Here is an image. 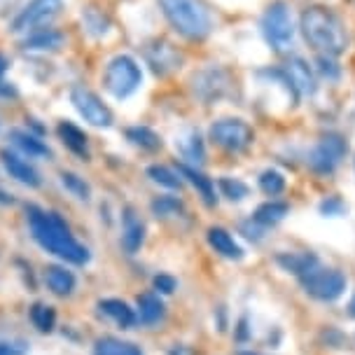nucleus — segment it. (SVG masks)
Returning <instances> with one entry per match:
<instances>
[{"instance_id": "f257e3e1", "label": "nucleus", "mask_w": 355, "mask_h": 355, "mask_svg": "<svg viewBox=\"0 0 355 355\" xmlns=\"http://www.w3.org/2000/svg\"><path fill=\"white\" fill-rule=\"evenodd\" d=\"M26 215H28L31 234H33V239L37 241L40 248L78 266L89 262V257H92L89 250L80 241H75L71 230H68V225L61 220V215L42 211V208H37V206H28Z\"/></svg>"}, {"instance_id": "f03ea898", "label": "nucleus", "mask_w": 355, "mask_h": 355, "mask_svg": "<svg viewBox=\"0 0 355 355\" xmlns=\"http://www.w3.org/2000/svg\"><path fill=\"white\" fill-rule=\"evenodd\" d=\"M302 31L306 42L313 44L320 54L339 56L346 49V28L332 10L313 5L302 15Z\"/></svg>"}, {"instance_id": "7ed1b4c3", "label": "nucleus", "mask_w": 355, "mask_h": 355, "mask_svg": "<svg viewBox=\"0 0 355 355\" xmlns=\"http://www.w3.org/2000/svg\"><path fill=\"white\" fill-rule=\"evenodd\" d=\"M168 24L187 40H204L213 31V15L204 0H159Z\"/></svg>"}, {"instance_id": "20e7f679", "label": "nucleus", "mask_w": 355, "mask_h": 355, "mask_svg": "<svg viewBox=\"0 0 355 355\" xmlns=\"http://www.w3.org/2000/svg\"><path fill=\"white\" fill-rule=\"evenodd\" d=\"M103 85L107 92L119 101L133 96L143 85V71H141V66H138V61L129 54L112 56L105 66Z\"/></svg>"}, {"instance_id": "39448f33", "label": "nucleus", "mask_w": 355, "mask_h": 355, "mask_svg": "<svg viewBox=\"0 0 355 355\" xmlns=\"http://www.w3.org/2000/svg\"><path fill=\"white\" fill-rule=\"evenodd\" d=\"M300 281L304 285V290L320 302L339 300L346 290V276L337 269H325V266H320L318 259H315L304 274H300Z\"/></svg>"}, {"instance_id": "423d86ee", "label": "nucleus", "mask_w": 355, "mask_h": 355, "mask_svg": "<svg viewBox=\"0 0 355 355\" xmlns=\"http://www.w3.org/2000/svg\"><path fill=\"white\" fill-rule=\"evenodd\" d=\"M262 35L269 47H274L276 52L290 47L295 37V26H293V15H290L288 5L285 3H271L266 8L262 17Z\"/></svg>"}, {"instance_id": "0eeeda50", "label": "nucleus", "mask_w": 355, "mask_h": 355, "mask_svg": "<svg viewBox=\"0 0 355 355\" xmlns=\"http://www.w3.org/2000/svg\"><path fill=\"white\" fill-rule=\"evenodd\" d=\"M208 133H211V141L227 152H243L255 141V133L243 119H218Z\"/></svg>"}, {"instance_id": "6e6552de", "label": "nucleus", "mask_w": 355, "mask_h": 355, "mask_svg": "<svg viewBox=\"0 0 355 355\" xmlns=\"http://www.w3.org/2000/svg\"><path fill=\"white\" fill-rule=\"evenodd\" d=\"M63 8V0H31L12 21V33H31L42 26H47Z\"/></svg>"}, {"instance_id": "1a4fd4ad", "label": "nucleus", "mask_w": 355, "mask_h": 355, "mask_svg": "<svg viewBox=\"0 0 355 355\" xmlns=\"http://www.w3.org/2000/svg\"><path fill=\"white\" fill-rule=\"evenodd\" d=\"M346 141L337 133H329V136L320 138L318 145L311 150L309 155V166L315 171V173H332L334 168L339 166L341 159L346 157Z\"/></svg>"}, {"instance_id": "9d476101", "label": "nucleus", "mask_w": 355, "mask_h": 355, "mask_svg": "<svg viewBox=\"0 0 355 355\" xmlns=\"http://www.w3.org/2000/svg\"><path fill=\"white\" fill-rule=\"evenodd\" d=\"M71 103L75 105V110L85 117V122H89L92 126H110L112 124L110 107H107L92 89L75 85L71 89Z\"/></svg>"}, {"instance_id": "9b49d317", "label": "nucleus", "mask_w": 355, "mask_h": 355, "mask_svg": "<svg viewBox=\"0 0 355 355\" xmlns=\"http://www.w3.org/2000/svg\"><path fill=\"white\" fill-rule=\"evenodd\" d=\"M285 80H288L290 89L297 94V98H309L315 94V75L309 68V63L300 59V56H293V59L285 61Z\"/></svg>"}, {"instance_id": "f8f14e48", "label": "nucleus", "mask_w": 355, "mask_h": 355, "mask_svg": "<svg viewBox=\"0 0 355 355\" xmlns=\"http://www.w3.org/2000/svg\"><path fill=\"white\" fill-rule=\"evenodd\" d=\"M192 85H194L196 96L204 101H213V98H220L222 94L227 92L230 75L225 71H220V68H208V71H201L199 75H194Z\"/></svg>"}, {"instance_id": "ddd939ff", "label": "nucleus", "mask_w": 355, "mask_h": 355, "mask_svg": "<svg viewBox=\"0 0 355 355\" xmlns=\"http://www.w3.org/2000/svg\"><path fill=\"white\" fill-rule=\"evenodd\" d=\"M0 162H3V166L10 173V178H15V180L21 182V185H26V187H40L42 185V178H40V173H37V168L33 166V164H28L24 157H19L10 150H3L0 152Z\"/></svg>"}, {"instance_id": "4468645a", "label": "nucleus", "mask_w": 355, "mask_h": 355, "mask_svg": "<svg viewBox=\"0 0 355 355\" xmlns=\"http://www.w3.org/2000/svg\"><path fill=\"white\" fill-rule=\"evenodd\" d=\"M145 56H148V63L152 66V71L157 75H168L173 73L175 68H180L182 56L180 52L168 42H155L145 49Z\"/></svg>"}, {"instance_id": "2eb2a0df", "label": "nucleus", "mask_w": 355, "mask_h": 355, "mask_svg": "<svg viewBox=\"0 0 355 355\" xmlns=\"http://www.w3.org/2000/svg\"><path fill=\"white\" fill-rule=\"evenodd\" d=\"M145 241V225L133 208H124L122 215V245L129 255H136Z\"/></svg>"}, {"instance_id": "dca6fc26", "label": "nucleus", "mask_w": 355, "mask_h": 355, "mask_svg": "<svg viewBox=\"0 0 355 355\" xmlns=\"http://www.w3.org/2000/svg\"><path fill=\"white\" fill-rule=\"evenodd\" d=\"M10 141L17 145L24 155H28L31 159H47L52 157V150L47 148V143L40 141L37 136H33L31 131H24V129H12L10 131Z\"/></svg>"}, {"instance_id": "f3484780", "label": "nucleus", "mask_w": 355, "mask_h": 355, "mask_svg": "<svg viewBox=\"0 0 355 355\" xmlns=\"http://www.w3.org/2000/svg\"><path fill=\"white\" fill-rule=\"evenodd\" d=\"M63 44V33L54 28H37L31 31L26 40L21 42L24 49H31V52H54Z\"/></svg>"}, {"instance_id": "a211bd4d", "label": "nucleus", "mask_w": 355, "mask_h": 355, "mask_svg": "<svg viewBox=\"0 0 355 355\" xmlns=\"http://www.w3.org/2000/svg\"><path fill=\"white\" fill-rule=\"evenodd\" d=\"M44 283H47V288L59 297L73 295V290H75V276L66 266H56V264L47 266V269H44Z\"/></svg>"}, {"instance_id": "6ab92c4d", "label": "nucleus", "mask_w": 355, "mask_h": 355, "mask_svg": "<svg viewBox=\"0 0 355 355\" xmlns=\"http://www.w3.org/2000/svg\"><path fill=\"white\" fill-rule=\"evenodd\" d=\"M208 243L213 245L215 252H220V255L227 259L243 257V248H241L236 241L232 239V234L227 230H222V227H211V230H208Z\"/></svg>"}, {"instance_id": "aec40b11", "label": "nucleus", "mask_w": 355, "mask_h": 355, "mask_svg": "<svg viewBox=\"0 0 355 355\" xmlns=\"http://www.w3.org/2000/svg\"><path fill=\"white\" fill-rule=\"evenodd\" d=\"M56 133H59V138H61L63 145H66L68 150L75 152V155L82 157V159H87V157H89V145H87L85 131L78 129L73 122H61L59 126H56Z\"/></svg>"}, {"instance_id": "412c9836", "label": "nucleus", "mask_w": 355, "mask_h": 355, "mask_svg": "<svg viewBox=\"0 0 355 355\" xmlns=\"http://www.w3.org/2000/svg\"><path fill=\"white\" fill-rule=\"evenodd\" d=\"M98 309H101V313L107 315L110 320H115L117 325L124 327V329L133 327V322H136V313H133V309L122 300H103V302H98Z\"/></svg>"}, {"instance_id": "4be33fe9", "label": "nucleus", "mask_w": 355, "mask_h": 355, "mask_svg": "<svg viewBox=\"0 0 355 355\" xmlns=\"http://www.w3.org/2000/svg\"><path fill=\"white\" fill-rule=\"evenodd\" d=\"M164 313H166V306L157 295L145 293L138 297V315H141L145 325H157L164 318Z\"/></svg>"}, {"instance_id": "5701e85b", "label": "nucleus", "mask_w": 355, "mask_h": 355, "mask_svg": "<svg viewBox=\"0 0 355 355\" xmlns=\"http://www.w3.org/2000/svg\"><path fill=\"white\" fill-rule=\"evenodd\" d=\"M178 148H180L182 159L192 162L196 166H201V164L206 162V150H204V143H201L199 131H187L185 136L178 141Z\"/></svg>"}, {"instance_id": "b1692460", "label": "nucleus", "mask_w": 355, "mask_h": 355, "mask_svg": "<svg viewBox=\"0 0 355 355\" xmlns=\"http://www.w3.org/2000/svg\"><path fill=\"white\" fill-rule=\"evenodd\" d=\"M180 175H185L192 185L199 189V194L204 196V201L208 206H213L215 204V187H213V182H211V178H206L201 171H196L194 166H187V164H180Z\"/></svg>"}, {"instance_id": "393cba45", "label": "nucleus", "mask_w": 355, "mask_h": 355, "mask_svg": "<svg viewBox=\"0 0 355 355\" xmlns=\"http://www.w3.org/2000/svg\"><path fill=\"white\" fill-rule=\"evenodd\" d=\"M94 355H143L141 348L131 341H122L115 337H103L94 346Z\"/></svg>"}, {"instance_id": "a878e982", "label": "nucleus", "mask_w": 355, "mask_h": 355, "mask_svg": "<svg viewBox=\"0 0 355 355\" xmlns=\"http://www.w3.org/2000/svg\"><path fill=\"white\" fill-rule=\"evenodd\" d=\"M288 211H290L288 204H281V201H266V204H262L255 211L252 220L262 227H271V225H278V222L288 215Z\"/></svg>"}, {"instance_id": "bb28decb", "label": "nucleus", "mask_w": 355, "mask_h": 355, "mask_svg": "<svg viewBox=\"0 0 355 355\" xmlns=\"http://www.w3.org/2000/svg\"><path fill=\"white\" fill-rule=\"evenodd\" d=\"M126 138L148 152H157L162 148V138L152 129H148V126H131V129H126Z\"/></svg>"}, {"instance_id": "cd10ccee", "label": "nucleus", "mask_w": 355, "mask_h": 355, "mask_svg": "<svg viewBox=\"0 0 355 355\" xmlns=\"http://www.w3.org/2000/svg\"><path fill=\"white\" fill-rule=\"evenodd\" d=\"M31 320H33V325L40 329V332H52L56 325V313L47 304H33V309H31Z\"/></svg>"}, {"instance_id": "c85d7f7f", "label": "nucleus", "mask_w": 355, "mask_h": 355, "mask_svg": "<svg viewBox=\"0 0 355 355\" xmlns=\"http://www.w3.org/2000/svg\"><path fill=\"white\" fill-rule=\"evenodd\" d=\"M61 185L82 201H89V196H92V187L85 182V178H80L78 173H71V171H63L61 173Z\"/></svg>"}, {"instance_id": "c756f323", "label": "nucleus", "mask_w": 355, "mask_h": 355, "mask_svg": "<svg viewBox=\"0 0 355 355\" xmlns=\"http://www.w3.org/2000/svg\"><path fill=\"white\" fill-rule=\"evenodd\" d=\"M152 213H155L157 218H173V215L185 213V206H182V201H178L175 196H159V199L152 201Z\"/></svg>"}, {"instance_id": "7c9ffc66", "label": "nucleus", "mask_w": 355, "mask_h": 355, "mask_svg": "<svg viewBox=\"0 0 355 355\" xmlns=\"http://www.w3.org/2000/svg\"><path fill=\"white\" fill-rule=\"evenodd\" d=\"M148 175L152 178V182H157V185H162V187H168V189H180L182 187V180L178 178V173H173V171L166 168V166H159V164L150 166Z\"/></svg>"}, {"instance_id": "2f4dec72", "label": "nucleus", "mask_w": 355, "mask_h": 355, "mask_svg": "<svg viewBox=\"0 0 355 355\" xmlns=\"http://www.w3.org/2000/svg\"><path fill=\"white\" fill-rule=\"evenodd\" d=\"M313 262H315V257L309 255V252H300V255H281V257H278V264H283V269L293 271L295 276L304 274V271H306Z\"/></svg>"}, {"instance_id": "473e14b6", "label": "nucleus", "mask_w": 355, "mask_h": 355, "mask_svg": "<svg viewBox=\"0 0 355 355\" xmlns=\"http://www.w3.org/2000/svg\"><path fill=\"white\" fill-rule=\"evenodd\" d=\"M220 189H222V194H225L230 201L245 199L248 192H250L248 185H245V182H241V180H236V178H220Z\"/></svg>"}, {"instance_id": "72a5a7b5", "label": "nucleus", "mask_w": 355, "mask_h": 355, "mask_svg": "<svg viewBox=\"0 0 355 355\" xmlns=\"http://www.w3.org/2000/svg\"><path fill=\"white\" fill-rule=\"evenodd\" d=\"M259 187H262L264 194L276 196L285 189V178L278 173V171H264V173L259 175Z\"/></svg>"}, {"instance_id": "f704fd0d", "label": "nucleus", "mask_w": 355, "mask_h": 355, "mask_svg": "<svg viewBox=\"0 0 355 355\" xmlns=\"http://www.w3.org/2000/svg\"><path fill=\"white\" fill-rule=\"evenodd\" d=\"M82 19H85L89 33L94 35H103L107 31V19L103 17V12H98L96 8H87L85 15H82Z\"/></svg>"}, {"instance_id": "c9c22d12", "label": "nucleus", "mask_w": 355, "mask_h": 355, "mask_svg": "<svg viewBox=\"0 0 355 355\" xmlns=\"http://www.w3.org/2000/svg\"><path fill=\"white\" fill-rule=\"evenodd\" d=\"M0 355H26V344L0 337Z\"/></svg>"}, {"instance_id": "e433bc0d", "label": "nucleus", "mask_w": 355, "mask_h": 355, "mask_svg": "<svg viewBox=\"0 0 355 355\" xmlns=\"http://www.w3.org/2000/svg\"><path fill=\"white\" fill-rule=\"evenodd\" d=\"M155 288L159 290V293H164V295H171L175 290V278H171V276H157L155 278Z\"/></svg>"}, {"instance_id": "4c0bfd02", "label": "nucleus", "mask_w": 355, "mask_h": 355, "mask_svg": "<svg viewBox=\"0 0 355 355\" xmlns=\"http://www.w3.org/2000/svg\"><path fill=\"white\" fill-rule=\"evenodd\" d=\"M320 211L325 215H339L344 211V204H341V201H325V204L320 206Z\"/></svg>"}, {"instance_id": "58836bf2", "label": "nucleus", "mask_w": 355, "mask_h": 355, "mask_svg": "<svg viewBox=\"0 0 355 355\" xmlns=\"http://www.w3.org/2000/svg\"><path fill=\"white\" fill-rule=\"evenodd\" d=\"M15 96H17V89L10 82L0 80V98H15Z\"/></svg>"}, {"instance_id": "ea45409f", "label": "nucleus", "mask_w": 355, "mask_h": 355, "mask_svg": "<svg viewBox=\"0 0 355 355\" xmlns=\"http://www.w3.org/2000/svg\"><path fill=\"white\" fill-rule=\"evenodd\" d=\"M8 71V61H5V56H0V73Z\"/></svg>"}, {"instance_id": "a19ab883", "label": "nucleus", "mask_w": 355, "mask_h": 355, "mask_svg": "<svg viewBox=\"0 0 355 355\" xmlns=\"http://www.w3.org/2000/svg\"><path fill=\"white\" fill-rule=\"evenodd\" d=\"M348 311H351V315H355V295H353L351 304H348Z\"/></svg>"}, {"instance_id": "79ce46f5", "label": "nucleus", "mask_w": 355, "mask_h": 355, "mask_svg": "<svg viewBox=\"0 0 355 355\" xmlns=\"http://www.w3.org/2000/svg\"><path fill=\"white\" fill-rule=\"evenodd\" d=\"M239 355H259V353H239Z\"/></svg>"}]
</instances>
